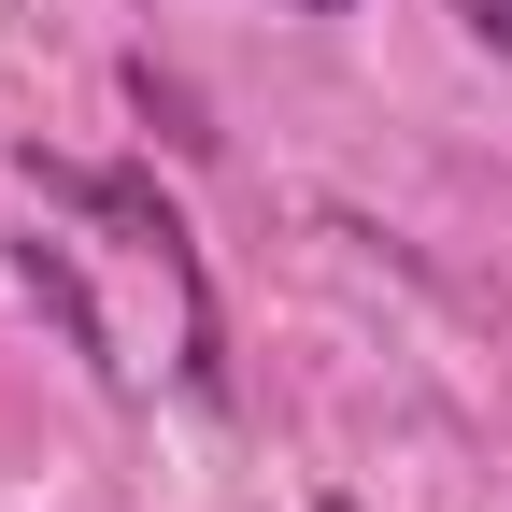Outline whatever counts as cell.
<instances>
[{
	"label": "cell",
	"instance_id": "6da1fadb",
	"mask_svg": "<svg viewBox=\"0 0 512 512\" xmlns=\"http://www.w3.org/2000/svg\"><path fill=\"white\" fill-rule=\"evenodd\" d=\"M15 171L43 185V200H72V214H100V228H128V242H143L157 271L185 285V299H200V256H185V214L157 200L143 171H72V157H15ZM200 384H214V313H200Z\"/></svg>",
	"mask_w": 512,
	"mask_h": 512
},
{
	"label": "cell",
	"instance_id": "7a4b0ae2",
	"mask_svg": "<svg viewBox=\"0 0 512 512\" xmlns=\"http://www.w3.org/2000/svg\"><path fill=\"white\" fill-rule=\"evenodd\" d=\"M128 100H143V114L171 128V143H185V157H200V143H214V128H200V100H185V86L157 72V57H128Z\"/></svg>",
	"mask_w": 512,
	"mask_h": 512
},
{
	"label": "cell",
	"instance_id": "3957f363",
	"mask_svg": "<svg viewBox=\"0 0 512 512\" xmlns=\"http://www.w3.org/2000/svg\"><path fill=\"white\" fill-rule=\"evenodd\" d=\"M456 15H470V29H484V43L512 57V0H456Z\"/></svg>",
	"mask_w": 512,
	"mask_h": 512
},
{
	"label": "cell",
	"instance_id": "277c9868",
	"mask_svg": "<svg viewBox=\"0 0 512 512\" xmlns=\"http://www.w3.org/2000/svg\"><path fill=\"white\" fill-rule=\"evenodd\" d=\"M313 15H342V0H313Z\"/></svg>",
	"mask_w": 512,
	"mask_h": 512
}]
</instances>
